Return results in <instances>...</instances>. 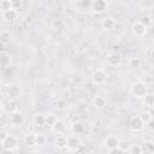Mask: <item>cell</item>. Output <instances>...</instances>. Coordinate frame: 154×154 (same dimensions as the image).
I'll list each match as a JSON object with an SVG mask.
<instances>
[{
  "label": "cell",
  "instance_id": "6da1fadb",
  "mask_svg": "<svg viewBox=\"0 0 154 154\" xmlns=\"http://www.w3.org/2000/svg\"><path fill=\"white\" fill-rule=\"evenodd\" d=\"M130 91H131V95L136 99H143L144 95L148 93V85L147 83L142 82V81H137L135 83L131 84V88H130Z\"/></svg>",
  "mask_w": 154,
  "mask_h": 154
},
{
  "label": "cell",
  "instance_id": "7a4b0ae2",
  "mask_svg": "<svg viewBox=\"0 0 154 154\" xmlns=\"http://www.w3.org/2000/svg\"><path fill=\"white\" fill-rule=\"evenodd\" d=\"M1 144V150L2 152H10V153H14L18 149L19 146V141L14 135H8L7 138L0 143Z\"/></svg>",
  "mask_w": 154,
  "mask_h": 154
},
{
  "label": "cell",
  "instance_id": "3957f363",
  "mask_svg": "<svg viewBox=\"0 0 154 154\" xmlns=\"http://www.w3.org/2000/svg\"><path fill=\"white\" fill-rule=\"evenodd\" d=\"M5 95H6L7 99H11V100H16L17 101L22 96V88H20V85L17 84V83H10L6 87Z\"/></svg>",
  "mask_w": 154,
  "mask_h": 154
},
{
  "label": "cell",
  "instance_id": "277c9868",
  "mask_svg": "<svg viewBox=\"0 0 154 154\" xmlns=\"http://www.w3.org/2000/svg\"><path fill=\"white\" fill-rule=\"evenodd\" d=\"M91 82L95 85H103L107 82V72L102 69H96L91 73Z\"/></svg>",
  "mask_w": 154,
  "mask_h": 154
},
{
  "label": "cell",
  "instance_id": "5b68a950",
  "mask_svg": "<svg viewBox=\"0 0 154 154\" xmlns=\"http://www.w3.org/2000/svg\"><path fill=\"white\" fill-rule=\"evenodd\" d=\"M108 7L107 0H93L90 4V10L95 14H102L106 12Z\"/></svg>",
  "mask_w": 154,
  "mask_h": 154
},
{
  "label": "cell",
  "instance_id": "8992f818",
  "mask_svg": "<svg viewBox=\"0 0 154 154\" xmlns=\"http://www.w3.org/2000/svg\"><path fill=\"white\" fill-rule=\"evenodd\" d=\"M10 125L12 128H20L23 126L24 122H25V118H24V114L19 111H16L13 113L10 114Z\"/></svg>",
  "mask_w": 154,
  "mask_h": 154
},
{
  "label": "cell",
  "instance_id": "52a82bcc",
  "mask_svg": "<svg viewBox=\"0 0 154 154\" xmlns=\"http://www.w3.org/2000/svg\"><path fill=\"white\" fill-rule=\"evenodd\" d=\"M1 109H2L4 113H7V114H11V113L18 111L17 109L16 100H11V99H7V97L2 99V101H1Z\"/></svg>",
  "mask_w": 154,
  "mask_h": 154
},
{
  "label": "cell",
  "instance_id": "ba28073f",
  "mask_svg": "<svg viewBox=\"0 0 154 154\" xmlns=\"http://www.w3.org/2000/svg\"><path fill=\"white\" fill-rule=\"evenodd\" d=\"M79 146H82V140H81V137H79L78 135L75 134V135L67 137V148H66L67 152L75 153L76 149H77Z\"/></svg>",
  "mask_w": 154,
  "mask_h": 154
},
{
  "label": "cell",
  "instance_id": "9c48e42d",
  "mask_svg": "<svg viewBox=\"0 0 154 154\" xmlns=\"http://www.w3.org/2000/svg\"><path fill=\"white\" fill-rule=\"evenodd\" d=\"M129 128L134 132H140V131H142L146 128V123L140 118V116H135V117L131 118L130 124H129Z\"/></svg>",
  "mask_w": 154,
  "mask_h": 154
},
{
  "label": "cell",
  "instance_id": "30bf717a",
  "mask_svg": "<svg viewBox=\"0 0 154 154\" xmlns=\"http://www.w3.org/2000/svg\"><path fill=\"white\" fill-rule=\"evenodd\" d=\"M131 31H132V34L136 37H140L141 38V37L146 36V34H147V26H144L142 23H140L138 20H136L131 25Z\"/></svg>",
  "mask_w": 154,
  "mask_h": 154
},
{
  "label": "cell",
  "instance_id": "8fae6325",
  "mask_svg": "<svg viewBox=\"0 0 154 154\" xmlns=\"http://www.w3.org/2000/svg\"><path fill=\"white\" fill-rule=\"evenodd\" d=\"M116 25H117V22L113 17H105L102 20H101V28L105 30V31H112L116 29Z\"/></svg>",
  "mask_w": 154,
  "mask_h": 154
},
{
  "label": "cell",
  "instance_id": "7c38bea8",
  "mask_svg": "<svg viewBox=\"0 0 154 154\" xmlns=\"http://www.w3.org/2000/svg\"><path fill=\"white\" fill-rule=\"evenodd\" d=\"M106 60H107V64L109 66H112V67H119L122 65V61H123L120 54H118V53H111V54H108Z\"/></svg>",
  "mask_w": 154,
  "mask_h": 154
},
{
  "label": "cell",
  "instance_id": "4fadbf2b",
  "mask_svg": "<svg viewBox=\"0 0 154 154\" xmlns=\"http://www.w3.org/2000/svg\"><path fill=\"white\" fill-rule=\"evenodd\" d=\"M1 17H2V19H4L6 23H12V22H14V20L18 18V11H17V10H13V8L7 10V11L2 12Z\"/></svg>",
  "mask_w": 154,
  "mask_h": 154
},
{
  "label": "cell",
  "instance_id": "5bb4252c",
  "mask_svg": "<svg viewBox=\"0 0 154 154\" xmlns=\"http://www.w3.org/2000/svg\"><path fill=\"white\" fill-rule=\"evenodd\" d=\"M119 143H120V140L117 136H114V135H109L105 140V147L107 149H112V148L119 147Z\"/></svg>",
  "mask_w": 154,
  "mask_h": 154
},
{
  "label": "cell",
  "instance_id": "9a60e30c",
  "mask_svg": "<svg viewBox=\"0 0 154 154\" xmlns=\"http://www.w3.org/2000/svg\"><path fill=\"white\" fill-rule=\"evenodd\" d=\"M55 147L60 150H65L67 148V137L64 134L58 135V137L55 140Z\"/></svg>",
  "mask_w": 154,
  "mask_h": 154
},
{
  "label": "cell",
  "instance_id": "2e32d148",
  "mask_svg": "<svg viewBox=\"0 0 154 154\" xmlns=\"http://www.w3.org/2000/svg\"><path fill=\"white\" fill-rule=\"evenodd\" d=\"M52 130H53V132H55V134H58V135L64 134V132L66 131V124H65V122L61 120V119H58L57 123L52 126Z\"/></svg>",
  "mask_w": 154,
  "mask_h": 154
},
{
  "label": "cell",
  "instance_id": "e0dca14e",
  "mask_svg": "<svg viewBox=\"0 0 154 154\" xmlns=\"http://www.w3.org/2000/svg\"><path fill=\"white\" fill-rule=\"evenodd\" d=\"M23 141H24V144L26 147H35L36 146V134L29 132V134L24 135Z\"/></svg>",
  "mask_w": 154,
  "mask_h": 154
},
{
  "label": "cell",
  "instance_id": "ac0fdd59",
  "mask_svg": "<svg viewBox=\"0 0 154 154\" xmlns=\"http://www.w3.org/2000/svg\"><path fill=\"white\" fill-rule=\"evenodd\" d=\"M106 97H103V96H101V95H96V96H94V99H93V101H91V103H93V106L95 107V108H103L105 106H106Z\"/></svg>",
  "mask_w": 154,
  "mask_h": 154
},
{
  "label": "cell",
  "instance_id": "d6986e66",
  "mask_svg": "<svg viewBox=\"0 0 154 154\" xmlns=\"http://www.w3.org/2000/svg\"><path fill=\"white\" fill-rule=\"evenodd\" d=\"M32 122L36 126H45L46 125V114H42V113L35 114L32 118Z\"/></svg>",
  "mask_w": 154,
  "mask_h": 154
},
{
  "label": "cell",
  "instance_id": "ffe728a7",
  "mask_svg": "<svg viewBox=\"0 0 154 154\" xmlns=\"http://www.w3.org/2000/svg\"><path fill=\"white\" fill-rule=\"evenodd\" d=\"M71 129H72V132H73V134H76V135H81V134L84 132L85 126H84V124H83L82 122H75V123L72 124Z\"/></svg>",
  "mask_w": 154,
  "mask_h": 154
},
{
  "label": "cell",
  "instance_id": "44dd1931",
  "mask_svg": "<svg viewBox=\"0 0 154 154\" xmlns=\"http://www.w3.org/2000/svg\"><path fill=\"white\" fill-rule=\"evenodd\" d=\"M142 100H143L144 106H147V107H149V108L154 107V94H153V93H149V91H148V93L144 95V97H143Z\"/></svg>",
  "mask_w": 154,
  "mask_h": 154
},
{
  "label": "cell",
  "instance_id": "7402d4cb",
  "mask_svg": "<svg viewBox=\"0 0 154 154\" xmlns=\"http://www.w3.org/2000/svg\"><path fill=\"white\" fill-rule=\"evenodd\" d=\"M141 147H142L143 153H148V154L154 153V142H152V141H144Z\"/></svg>",
  "mask_w": 154,
  "mask_h": 154
},
{
  "label": "cell",
  "instance_id": "603a6c76",
  "mask_svg": "<svg viewBox=\"0 0 154 154\" xmlns=\"http://www.w3.org/2000/svg\"><path fill=\"white\" fill-rule=\"evenodd\" d=\"M141 65H142V61L140 58H131L129 60V66L132 69V70H138L141 69Z\"/></svg>",
  "mask_w": 154,
  "mask_h": 154
},
{
  "label": "cell",
  "instance_id": "cb8c5ba5",
  "mask_svg": "<svg viewBox=\"0 0 154 154\" xmlns=\"http://www.w3.org/2000/svg\"><path fill=\"white\" fill-rule=\"evenodd\" d=\"M47 144V136L43 134H36V147H43Z\"/></svg>",
  "mask_w": 154,
  "mask_h": 154
},
{
  "label": "cell",
  "instance_id": "d4e9b609",
  "mask_svg": "<svg viewBox=\"0 0 154 154\" xmlns=\"http://www.w3.org/2000/svg\"><path fill=\"white\" fill-rule=\"evenodd\" d=\"M0 40H1V43L2 45H8L10 43V40H11V34L8 30H2L1 34H0Z\"/></svg>",
  "mask_w": 154,
  "mask_h": 154
},
{
  "label": "cell",
  "instance_id": "484cf974",
  "mask_svg": "<svg viewBox=\"0 0 154 154\" xmlns=\"http://www.w3.org/2000/svg\"><path fill=\"white\" fill-rule=\"evenodd\" d=\"M57 120H58V117L54 114V113H48V114H46V125H48V126H53L55 123H57Z\"/></svg>",
  "mask_w": 154,
  "mask_h": 154
},
{
  "label": "cell",
  "instance_id": "4316f807",
  "mask_svg": "<svg viewBox=\"0 0 154 154\" xmlns=\"http://www.w3.org/2000/svg\"><path fill=\"white\" fill-rule=\"evenodd\" d=\"M1 66L4 67V69H6L7 66H10V63H11V58H10V55L7 54V53H5V52H2L1 53Z\"/></svg>",
  "mask_w": 154,
  "mask_h": 154
},
{
  "label": "cell",
  "instance_id": "83f0119b",
  "mask_svg": "<svg viewBox=\"0 0 154 154\" xmlns=\"http://www.w3.org/2000/svg\"><path fill=\"white\" fill-rule=\"evenodd\" d=\"M138 22L140 23H142L144 26H149V25H152V18H150V16H148V14H142L140 18H138Z\"/></svg>",
  "mask_w": 154,
  "mask_h": 154
},
{
  "label": "cell",
  "instance_id": "f1b7e54d",
  "mask_svg": "<svg viewBox=\"0 0 154 154\" xmlns=\"http://www.w3.org/2000/svg\"><path fill=\"white\" fill-rule=\"evenodd\" d=\"M128 153H130V154H141L143 152H142V147L140 144H130V147L128 149Z\"/></svg>",
  "mask_w": 154,
  "mask_h": 154
},
{
  "label": "cell",
  "instance_id": "f546056e",
  "mask_svg": "<svg viewBox=\"0 0 154 154\" xmlns=\"http://www.w3.org/2000/svg\"><path fill=\"white\" fill-rule=\"evenodd\" d=\"M55 107H57L59 111H64V109L67 107L66 100H64V99H58V100L55 101Z\"/></svg>",
  "mask_w": 154,
  "mask_h": 154
},
{
  "label": "cell",
  "instance_id": "4dcf8cb0",
  "mask_svg": "<svg viewBox=\"0 0 154 154\" xmlns=\"http://www.w3.org/2000/svg\"><path fill=\"white\" fill-rule=\"evenodd\" d=\"M0 7H1V11H2V12L7 11V10H11V8H12V6H11V1H10V0H1V2H0Z\"/></svg>",
  "mask_w": 154,
  "mask_h": 154
},
{
  "label": "cell",
  "instance_id": "1f68e13d",
  "mask_svg": "<svg viewBox=\"0 0 154 154\" xmlns=\"http://www.w3.org/2000/svg\"><path fill=\"white\" fill-rule=\"evenodd\" d=\"M138 116H140V118H141L144 123H147V122L152 118V114H150V112H149V111H142Z\"/></svg>",
  "mask_w": 154,
  "mask_h": 154
},
{
  "label": "cell",
  "instance_id": "d6a6232c",
  "mask_svg": "<svg viewBox=\"0 0 154 154\" xmlns=\"http://www.w3.org/2000/svg\"><path fill=\"white\" fill-rule=\"evenodd\" d=\"M11 6L13 10H19L22 7V0H11Z\"/></svg>",
  "mask_w": 154,
  "mask_h": 154
},
{
  "label": "cell",
  "instance_id": "836d02e7",
  "mask_svg": "<svg viewBox=\"0 0 154 154\" xmlns=\"http://www.w3.org/2000/svg\"><path fill=\"white\" fill-rule=\"evenodd\" d=\"M107 153L108 154H122V153H124V150L120 148V147H116V148H112V149H107Z\"/></svg>",
  "mask_w": 154,
  "mask_h": 154
},
{
  "label": "cell",
  "instance_id": "e575fe53",
  "mask_svg": "<svg viewBox=\"0 0 154 154\" xmlns=\"http://www.w3.org/2000/svg\"><path fill=\"white\" fill-rule=\"evenodd\" d=\"M146 128L149 131H154V117H152L147 123H146Z\"/></svg>",
  "mask_w": 154,
  "mask_h": 154
},
{
  "label": "cell",
  "instance_id": "d590c367",
  "mask_svg": "<svg viewBox=\"0 0 154 154\" xmlns=\"http://www.w3.org/2000/svg\"><path fill=\"white\" fill-rule=\"evenodd\" d=\"M8 135H10V134H8L7 131L1 130V131H0V143H1V142H4V141L7 138V136H8Z\"/></svg>",
  "mask_w": 154,
  "mask_h": 154
},
{
  "label": "cell",
  "instance_id": "8d00e7d4",
  "mask_svg": "<svg viewBox=\"0 0 154 154\" xmlns=\"http://www.w3.org/2000/svg\"><path fill=\"white\" fill-rule=\"evenodd\" d=\"M150 58H152V59L154 60V49H153V51L150 52Z\"/></svg>",
  "mask_w": 154,
  "mask_h": 154
},
{
  "label": "cell",
  "instance_id": "74e56055",
  "mask_svg": "<svg viewBox=\"0 0 154 154\" xmlns=\"http://www.w3.org/2000/svg\"><path fill=\"white\" fill-rule=\"evenodd\" d=\"M10 1H11V0H10Z\"/></svg>",
  "mask_w": 154,
  "mask_h": 154
}]
</instances>
